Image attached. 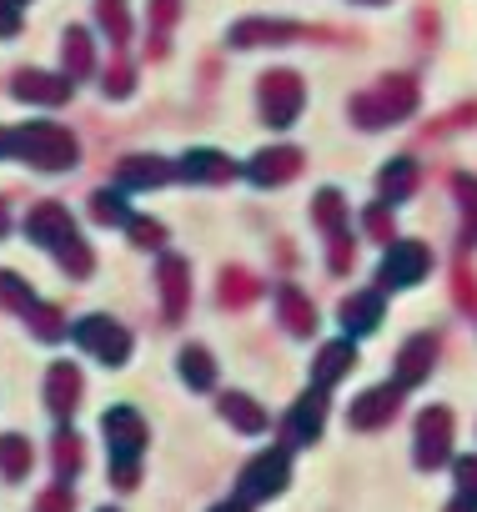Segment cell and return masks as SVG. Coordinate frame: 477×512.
<instances>
[{"mask_svg": "<svg viewBox=\"0 0 477 512\" xmlns=\"http://www.w3.org/2000/svg\"><path fill=\"white\" fill-rule=\"evenodd\" d=\"M422 272H427V251H422V246H402V251H397V262L382 267V277L397 282V287H402V282H417Z\"/></svg>", "mask_w": 477, "mask_h": 512, "instance_id": "cell-13", "label": "cell"}, {"mask_svg": "<svg viewBox=\"0 0 477 512\" xmlns=\"http://www.w3.org/2000/svg\"><path fill=\"white\" fill-rule=\"evenodd\" d=\"M76 402H81V367L56 362V367L46 372V407H51V417H56V422H71Z\"/></svg>", "mask_w": 477, "mask_h": 512, "instance_id": "cell-6", "label": "cell"}, {"mask_svg": "<svg viewBox=\"0 0 477 512\" xmlns=\"http://www.w3.org/2000/svg\"><path fill=\"white\" fill-rule=\"evenodd\" d=\"M51 452H56V457H51V462H56V472H61V477H76V472H81V452H86V442H81V437L61 422V427H56Z\"/></svg>", "mask_w": 477, "mask_h": 512, "instance_id": "cell-11", "label": "cell"}, {"mask_svg": "<svg viewBox=\"0 0 477 512\" xmlns=\"http://www.w3.org/2000/svg\"><path fill=\"white\" fill-rule=\"evenodd\" d=\"M101 427H106V442H111V482L136 487V457H141V442H146L141 417L131 407H111Z\"/></svg>", "mask_w": 477, "mask_h": 512, "instance_id": "cell-2", "label": "cell"}, {"mask_svg": "<svg viewBox=\"0 0 477 512\" xmlns=\"http://www.w3.org/2000/svg\"><path fill=\"white\" fill-rule=\"evenodd\" d=\"M282 482H287V462H282V452H267V457L247 472V492H257V487H272V492H277Z\"/></svg>", "mask_w": 477, "mask_h": 512, "instance_id": "cell-17", "label": "cell"}, {"mask_svg": "<svg viewBox=\"0 0 477 512\" xmlns=\"http://www.w3.org/2000/svg\"><path fill=\"white\" fill-rule=\"evenodd\" d=\"M11 141H16V161H26V166H36V171H46V176H56V171H71L76 166V156H81V146H76V136L66 131V126H56V121H31V126H16L11 131Z\"/></svg>", "mask_w": 477, "mask_h": 512, "instance_id": "cell-1", "label": "cell"}, {"mask_svg": "<svg viewBox=\"0 0 477 512\" xmlns=\"http://www.w3.org/2000/svg\"><path fill=\"white\" fill-rule=\"evenodd\" d=\"M317 417H322V402H302L297 407V437H317V427H322Z\"/></svg>", "mask_w": 477, "mask_h": 512, "instance_id": "cell-27", "label": "cell"}, {"mask_svg": "<svg viewBox=\"0 0 477 512\" xmlns=\"http://www.w3.org/2000/svg\"><path fill=\"white\" fill-rule=\"evenodd\" d=\"M131 236H136L141 246H151V241H161V226H146V221H136V226H131Z\"/></svg>", "mask_w": 477, "mask_h": 512, "instance_id": "cell-33", "label": "cell"}, {"mask_svg": "<svg viewBox=\"0 0 477 512\" xmlns=\"http://www.w3.org/2000/svg\"><path fill=\"white\" fill-rule=\"evenodd\" d=\"M106 512H111V507H106Z\"/></svg>", "mask_w": 477, "mask_h": 512, "instance_id": "cell-37", "label": "cell"}, {"mask_svg": "<svg viewBox=\"0 0 477 512\" xmlns=\"http://www.w3.org/2000/svg\"><path fill=\"white\" fill-rule=\"evenodd\" d=\"M21 31V0H0V41Z\"/></svg>", "mask_w": 477, "mask_h": 512, "instance_id": "cell-28", "label": "cell"}, {"mask_svg": "<svg viewBox=\"0 0 477 512\" xmlns=\"http://www.w3.org/2000/svg\"><path fill=\"white\" fill-rule=\"evenodd\" d=\"M61 46H66V76L81 81V76L91 71V36H86V31H66Z\"/></svg>", "mask_w": 477, "mask_h": 512, "instance_id": "cell-16", "label": "cell"}, {"mask_svg": "<svg viewBox=\"0 0 477 512\" xmlns=\"http://www.w3.org/2000/svg\"><path fill=\"white\" fill-rule=\"evenodd\" d=\"M11 91L26 106H66L71 91H76V81L71 76H51V71H16Z\"/></svg>", "mask_w": 477, "mask_h": 512, "instance_id": "cell-4", "label": "cell"}, {"mask_svg": "<svg viewBox=\"0 0 477 512\" xmlns=\"http://www.w3.org/2000/svg\"><path fill=\"white\" fill-rule=\"evenodd\" d=\"M11 231V221H6V201H0V236H6Z\"/></svg>", "mask_w": 477, "mask_h": 512, "instance_id": "cell-35", "label": "cell"}, {"mask_svg": "<svg viewBox=\"0 0 477 512\" xmlns=\"http://www.w3.org/2000/svg\"><path fill=\"white\" fill-rule=\"evenodd\" d=\"M26 236L36 241V246H61V241H71L76 236V221H71V211L61 206V201H36L31 206V216H26Z\"/></svg>", "mask_w": 477, "mask_h": 512, "instance_id": "cell-5", "label": "cell"}, {"mask_svg": "<svg viewBox=\"0 0 477 512\" xmlns=\"http://www.w3.org/2000/svg\"><path fill=\"white\" fill-rule=\"evenodd\" d=\"M56 262H61L66 277H91V267H96V262H91V246H86L81 236H71V241L56 246Z\"/></svg>", "mask_w": 477, "mask_h": 512, "instance_id": "cell-14", "label": "cell"}, {"mask_svg": "<svg viewBox=\"0 0 477 512\" xmlns=\"http://www.w3.org/2000/svg\"><path fill=\"white\" fill-rule=\"evenodd\" d=\"M181 372H186L191 387H211V357H206L201 347H186V352H181Z\"/></svg>", "mask_w": 477, "mask_h": 512, "instance_id": "cell-20", "label": "cell"}, {"mask_svg": "<svg viewBox=\"0 0 477 512\" xmlns=\"http://www.w3.org/2000/svg\"><path fill=\"white\" fill-rule=\"evenodd\" d=\"M116 181H121V186H131V191L161 186V181H166V161H156V156H126V161H121V171H116Z\"/></svg>", "mask_w": 477, "mask_h": 512, "instance_id": "cell-8", "label": "cell"}, {"mask_svg": "<svg viewBox=\"0 0 477 512\" xmlns=\"http://www.w3.org/2000/svg\"><path fill=\"white\" fill-rule=\"evenodd\" d=\"M427 357H437V342H417V347L407 352V362H402V367H407V382H417V372H422Z\"/></svg>", "mask_w": 477, "mask_h": 512, "instance_id": "cell-29", "label": "cell"}, {"mask_svg": "<svg viewBox=\"0 0 477 512\" xmlns=\"http://www.w3.org/2000/svg\"><path fill=\"white\" fill-rule=\"evenodd\" d=\"M31 462H36L31 437H21V432H6V437H0V477H6V482H21V477L31 472Z\"/></svg>", "mask_w": 477, "mask_h": 512, "instance_id": "cell-7", "label": "cell"}, {"mask_svg": "<svg viewBox=\"0 0 477 512\" xmlns=\"http://www.w3.org/2000/svg\"><path fill=\"white\" fill-rule=\"evenodd\" d=\"M447 432H452L447 412H442V407H437V412H427V422H422V467L442 462V452H447Z\"/></svg>", "mask_w": 477, "mask_h": 512, "instance_id": "cell-10", "label": "cell"}, {"mask_svg": "<svg viewBox=\"0 0 477 512\" xmlns=\"http://www.w3.org/2000/svg\"><path fill=\"white\" fill-rule=\"evenodd\" d=\"M41 297H36V287L26 282V277H16V272H0V307H11V312H31Z\"/></svg>", "mask_w": 477, "mask_h": 512, "instance_id": "cell-12", "label": "cell"}, {"mask_svg": "<svg viewBox=\"0 0 477 512\" xmlns=\"http://www.w3.org/2000/svg\"><path fill=\"white\" fill-rule=\"evenodd\" d=\"M221 412H226V417H236V427L262 432V412H257V402H247V397H226V402H221Z\"/></svg>", "mask_w": 477, "mask_h": 512, "instance_id": "cell-21", "label": "cell"}, {"mask_svg": "<svg viewBox=\"0 0 477 512\" xmlns=\"http://www.w3.org/2000/svg\"><path fill=\"white\" fill-rule=\"evenodd\" d=\"M101 86H106V96H126V91H131V71H126V66H111Z\"/></svg>", "mask_w": 477, "mask_h": 512, "instance_id": "cell-30", "label": "cell"}, {"mask_svg": "<svg viewBox=\"0 0 477 512\" xmlns=\"http://www.w3.org/2000/svg\"><path fill=\"white\" fill-rule=\"evenodd\" d=\"M11 151H16V141H11V131H6V126H0V161H6Z\"/></svg>", "mask_w": 477, "mask_h": 512, "instance_id": "cell-34", "label": "cell"}, {"mask_svg": "<svg viewBox=\"0 0 477 512\" xmlns=\"http://www.w3.org/2000/svg\"><path fill=\"white\" fill-rule=\"evenodd\" d=\"M76 507V497H71V487H66V477L56 482V487H46L41 497H36V512H71Z\"/></svg>", "mask_w": 477, "mask_h": 512, "instance_id": "cell-23", "label": "cell"}, {"mask_svg": "<svg viewBox=\"0 0 477 512\" xmlns=\"http://www.w3.org/2000/svg\"><path fill=\"white\" fill-rule=\"evenodd\" d=\"M71 337H76V347H86V352H91L96 362H106V367H116V362L131 357V337H126V327L111 322V317H81V322L71 327Z\"/></svg>", "mask_w": 477, "mask_h": 512, "instance_id": "cell-3", "label": "cell"}, {"mask_svg": "<svg viewBox=\"0 0 477 512\" xmlns=\"http://www.w3.org/2000/svg\"><path fill=\"white\" fill-rule=\"evenodd\" d=\"M231 166L221 161V156H206V151H196V156H186V176H196V181H221Z\"/></svg>", "mask_w": 477, "mask_h": 512, "instance_id": "cell-22", "label": "cell"}, {"mask_svg": "<svg viewBox=\"0 0 477 512\" xmlns=\"http://www.w3.org/2000/svg\"><path fill=\"white\" fill-rule=\"evenodd\" d=\"M101 26L111 31V41H126V6L121 0H101Z\"/></svg>", "mask_w": 477, "mask_h": 512, "instance_id": "cell-24", "label": "cell"}, {"mask_svg": "<svg viewBox=\"0 0 477 512\" xmlns=\"http://www.w3.org/2000/svg\"><path fill=\"white\" fill-rule=\"evenodd\" d=\"M282 297H287V322H292V327H312V317H307V307L297 302V292H282Z\"/></svg>", "mask_w": 477, "mask_h": 512, "instance_id": "cell-32", "label": "cell"}, {"mask_svg": "<svg viewBox=\"0 0 477 512\" xmlns=\"http://www.w3.org/2000/svg\"><path fill=\"white\" fill-rule=\"evenodd\" d=\"M91 216H96L101 226H126V221H131V211H126V201H121L116 191H96V196H91Z\"/></svg>", "mask_w": 477, "mask_h": 512, "instance_id": "cell-19", "label": "cell"}, {"mask_svg": "<svg viewBox=\"0 0 477 512\" xmlns=\"http://www.w3.org/2000/svg\"><path fill=\"white\" fill-rule=\"evenodd\" d=\"M342 322H347L352 332H357V327H372V322H377V302H372V297H367V302H347V307H342Z\"/></svg>", "mask_w": 477, "mask_h": 512, "instance_id": "cell-25", "label": "cell"}, {"mask_svg": "<svg viewBox=\"0 0 477 512\" xmlns=\"http://www.w3.org/2000/svg\"><path fill=\"white\" fill-rule=\"evenodd\" d=\"M252 171H257V181H262V186H272V181H287V176L297 171V151H272V156H262Z\"/></svg>", "mask_w": 477, "mask_h": 512, "instance_id": "cell-18", "label": "cell"}, {"mask_svg": "<svg viewBox=\"0 0 477 512\" xmlns=\"http://www.w3.org/2000/svg\"><path fill=\"white\" fill-rule=\"evenodd\" d=\"M26 327H31L36 342H61V337H71V332H66V317H61L51 302H36V307L26 312Z\"/></svg>", "mask_w": 477, "mask_h": 512, "instance_id": "cell-9", "label": "cell"}, {"mask_svg": "<svg viewBox=\"0 0 477 512\" xmlns=\"http://www.w3.org/2000/svg\"><path fill=\"white\" fill-rule=\"evenodd\" d=\"M161 287H166V317H181V302H186V267L176 256L161 262Z\"/></svg>", "mask_w": 477, "mask_h": 512, "instance_id": "cell-15", "label": "cell"}, {"mask_svg": "<svg viewBox=\"0 0 477 512\" xmlns=\"http://www.w3.org/2000/svg\"><path fill=\"white\" fill-rule=\"evenodd\" d=\"M387 402H397V397H387V392L367 397V402L357 407V427H377V422H382V412H387Z\"/></svg>", "mask_w": 477, "mask_h": 512, "instance_id": "cell-26", "label": "cell"}, {"mask_svg": "<svg viewBox=\"0 0 477 512\" xmlns=\"http://www.w3.org/2000/svg\"><path fill=\"white\" fill-rule=\"evenodd\" d=\"M221 512H242V507H221Z\"/></svg>", "mask_w": 477, "mask_h": 512, "instance_id": "cell-36", "label": "cell"}, {"mask_svg": "<svg viewBox=\"0 0 477 512\" xmlns=\"http://www.w3.org/2000/svg\"><path fill=\"white\" fill-rule=\"evenodd\" d=\"M407 186H412V166H407V161H397V166H387V191H397V196H402Z\"/></svg>", "mask_w": 477, "mask_h": 512, "instance_id": "cell-31", "label": "cell"}]
</instances>
